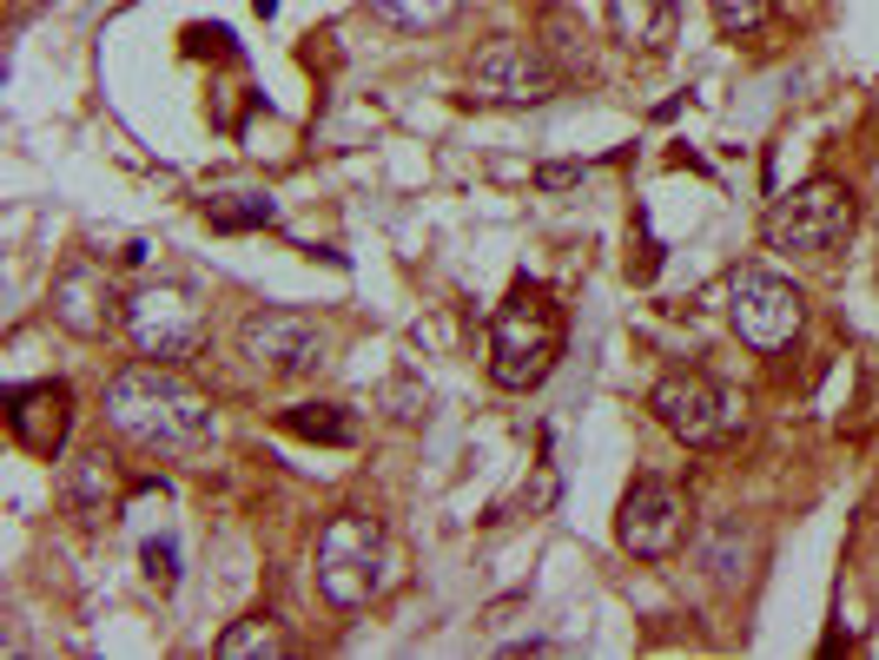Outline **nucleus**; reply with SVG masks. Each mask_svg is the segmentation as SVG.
Returning <instances> with one entry per match:
<instances>
[{"label": "nucleus", "instance_id": "f257e3e1", "mask_svg": "<svg viewBox=\"0 0 879 660\" xmlns=\"http://www.w3.org/2000/svg\"><path fill=\"white\" fill-rule=\"evenodd\" d=\"M106 423L146 456H192L212 443V403L172 364H132L106 383Z\"/></svg>", "mask_w": 879, "mask_h": 660}, {"label": "nucleus", "instance_id": "f03ea898", "mask_svg": "<svg viewBox=\"0 0 879 660\" xmlns=\"http://www.w3.org/2000/svg\"><path fill=\"white\" fill-rule=\"evenodd\" d=\"M556 357H562V304L543 284L516 278L490 317V383L496 390H536V383H549Z\"/></svg>", "mask_w": 879, "mask_h": 660}, {"label": "nucleus", "instance_id": "7ed1b4c3", "mask_svg": "<svg viewBox=\"0 0 879 660\" xmlns=\"http://www.w3.org/2000/svg\"><path fill=\"white\" fill-rule=\"evenodd\" d=\"M384 588V522L364 509H344L318 535V595L331 608H364Z\"/></svg>", "mask_w": 879, "mask_h": 660}, {"label": "nucleus", "instance_id": "20e7f679", "mask_svg": "<svg viewBox=\"0 0 879 660\" xmlns=\"http://www.w3.org/2000/svg\"><path fill=\"white\" fill-rule=\"evenodd\" d=\"M847 231H854V192L834 185V178L794 185L761 225V238L774 251H794V258H827L834 245H847Z\"/></svg>", "mask_w": 879, "mask_h": 660}, {"label": "nucleus", "instance_id": "39448f33", "mask_svg": "<svg viewBox=\"0 0 879 660\" xmlns=\"http://www.w3.org/2000/svg\"><path fill=\"white\" fill-rule=\"evenodd\" d=\"M728 317H735V331H741L748 350H787L801 337V324H807V297L781 271L741 264L728 278Z\"/></svg>", "mask_w": 879, "mask_h": 660}, {"label": "nucleus", "instance_id": "423d86ee", "mask_svg": "<svg viewBox=\"0 0 879 660\" xmlns=\"http://www.w3.org/2000/svg\"><path fill=\"white\" fill-rule=\"evenodd\" d=\"M470 93L490 106H543L562 93V66L536 40H483L470 59Z\"/></svg>", "mask_w": 879, "mask_h": 660}, {"label": "nucleus", "instance_id": "0eeeda50", "mask_svg": "<svg viewBox=\"0 0 879 660\" xmlns=\"http://www.w3.org/2000/svg\"><path fill=\"white\" fill-rule=\"evenodd\" d=\"M324 324L311 311H291V304H265L238 324V357L265 377H304L324 364Z\"/></svg>", "mask_w": 879, "mask_h": 660}, {"label": "nucleus", "instance_id": "6e6552de", "mask_svg": "<svg viewBox=\"0 0 879 660\" xmlns=\"http://www.w3.org/2000/svg\"><path fill=\"white\" fill-rule=\"evenodd\" d=\"M126 337L139 357L152 364H179L205 344V311L179 291V284H139L126 297Z\"/></svg>", "mask_w": 879, "mask_h": 660}, {"label": "nucleus", "instance_id": "1a4fd4ad", "mask_svg": "<svg viewBox=\"0 0 879 660\" xmlns=\"http://www.w3.org/2000/svg\"><path fill=\"white\" fill-rule=\"evenodd\" d=\"M655 416H662V430L675 436V443H688V450H715L728 430H735V403H728V390L715 383V377H701V370H668L662 383H655Z\"/></svg>", "mask_w": 879, "mask_h": 660}, {"label": "nucleus", "instance_id": "9d476101", "mask_svg": "<svg viewBox=\"0 0 879 660\" xmlns=\"http://www.w3.org/2000/svg\"><path fill=\"white\" fill-rule=\"evenodd\" d=\"M622 549L635 562H668L682 549V496L662 483V476H635L629 496H622V522H615Z\"/></svg>", "mask_w": 879, "mask_h": 660}, {"label": "nucleus", "instance_id": "9b49d317", "mask_svg": "<svg viewBox=\"0 0 879 660\" xmlns=\"http://www.w3.org/2000/svg\"><path fill=\"white\" fill-rule=\"evenodd\" d=\"M46 304H53V324L73 331V337H86V344L106 337L112 324H126V304H119L112 278H106L99 264H86V258L66 264V271L53 278V297H46Z\"/></svg>", "mask_w": 879, "mask_h": 660}, {"label": "nucleus", "instance_id": "f8f14e48", "mask_svg": "<svg viewBox=\"0 0 879 660\" xmlns=\"http://www.w3.org/2000/svg\"><path fill=\"white\" fill-rule=\"evenodd\" d=\"M7 430H13V443H20L26 456L53 463L60 443H66V430H73V390L53 383V377H46V383L7 390Z\"/></svg>", "mask_w": 879, "mask_h": 660}, {"label": "nucleus", "instance_id": "ddd939ff", "mask_svg": "<svg viewBox=\"0 0 879 660\" xmlns=\"http://www.w3.org/2000/svg\"><path fill=\"white\" fill-rule=\"evenodd\" d=\"M675 26H682V0H609V33L642 59H662L675 46Z\"/></svg>", "mask_w": 879, "mask_h": 660}, {"label": "nucleus", "instance_id": "4468645a", "mask_svg": "<svg viewBox=\"0 0 879 660\" xmlns=\"http://www.w3.org/2000/svg\"><path fill=\"white\" fill-rule=\"evenodd\" d=\"M60 496H66V516H73L79 529H106V522L119 516V489H112V463H106L99 450L73 456V469H66Z\"/></svg>", "mask_w": 879, "mask_h": 660}, {"label": "nucleus", "instance_id": "2eb2a0df", "mask_svg": "<svg viewBox=\"0 0 879 660\" xmlns=\"http://www.w3.org/2000/svg\"><path fill=\"white\" fill-rule=\"evenodd\" d=\"M278 654H291V641L278 635L271 615H245L218 635V660H278Z\"/></svg>", "mask_w": 879, "mask_h": 660}, {"label": "nucleus", "instance_id": "dca6fc26", "mask_svg": "<svg viewBox=\"0 0 879 660\" xmlns=\"http://www.w3.org/2000/svg\"><path fill=\"white\" fill-rule=\"evenodd\" d=\"M278 218V205L265 192H212L205 198V225L212 231H265Z\"/></svg>", "mask_w": 879, "mask_h": 660}, {"label": "nucleus", "instance_id": "f3484780", "mask_svg": "<svg viewBox=\"0 0 879 660\" xmlns=\"http://www.w3.org/2000/svg\"><path fill=\"white\" fill-rule=\"evenodd\" d=\"M457 7L463 0H371V13L384 26H397V33H437V26L457 20Z\"/></svg>", "mask_w": 879, "mask_h": 660}, {"label": "nucleus", "instance_id": "a211bd4d", "mask_svg": "<svg viewBox=\"0 0 879 660\" xmlns=\"http://www.w3.org/2000/svg\"><path fill=\"white\" fill-rule=\"evenodd\" d=\"M285 430L311 443H351V416H337V403H298L285 410Z\"/></svg>", "mask_w": 879, "mask_h": 660}, {"label": "nucleus", "instance_id": "6ab92c4d", "mask_svg": "<svg viewBox=\"0 0 879 660\" xmlns=\"http://www.w3.org/2000/svg\"><path fill=\"white\" fill-rule=\"evenodd\" d=\"M708 7H715V26L728 40H754L774 20V0H708Z\"/></svg>", "mask_w": 879, "mask_h": 660}, {"label": "nucleus", "instance_id": "aec40b11", "mask_svg": "<svg viewBox=\"0 0 879 660\" xmlns=\"http://www.w3.org/2000/svg\"><path fill=\"white\" fill-rule=\"evenodd\" d=\"M139 569H146V582H152L159 595H172V588H179V549H172L165 535L139 549Z\"/></svg>", "mask_w": 879, "mask_h": 660}, {"label": "nucleus", "instance_id": "412c9836", "mask_svg": "<svg viewBox=\"0 0 879 660\" xmlns=\"http://www.w3.org/2000/svg\"><path fill=\"white\" fill-rule=\"evenodd\" d=\"M576 178H582V165H543V172H536L543 192H562V185H576Z\"/></svg>", "mask_w": 879, "mask_h": 660}, {"label": "nucleus", "instance_id": "4be33fe9", "mask_svg": "<svg viewBox=\"0 0 879 660\" xmlns=\"http://www.w3.org/2000/svg\"><path fill=\"white\" fill-rule=\"evenodd\" d=\"M251 7H258V13H265V20H271V13H278V0H251Z\"/></svg>", "mask_w": 879, "mask_h": 660}]
</instances>
